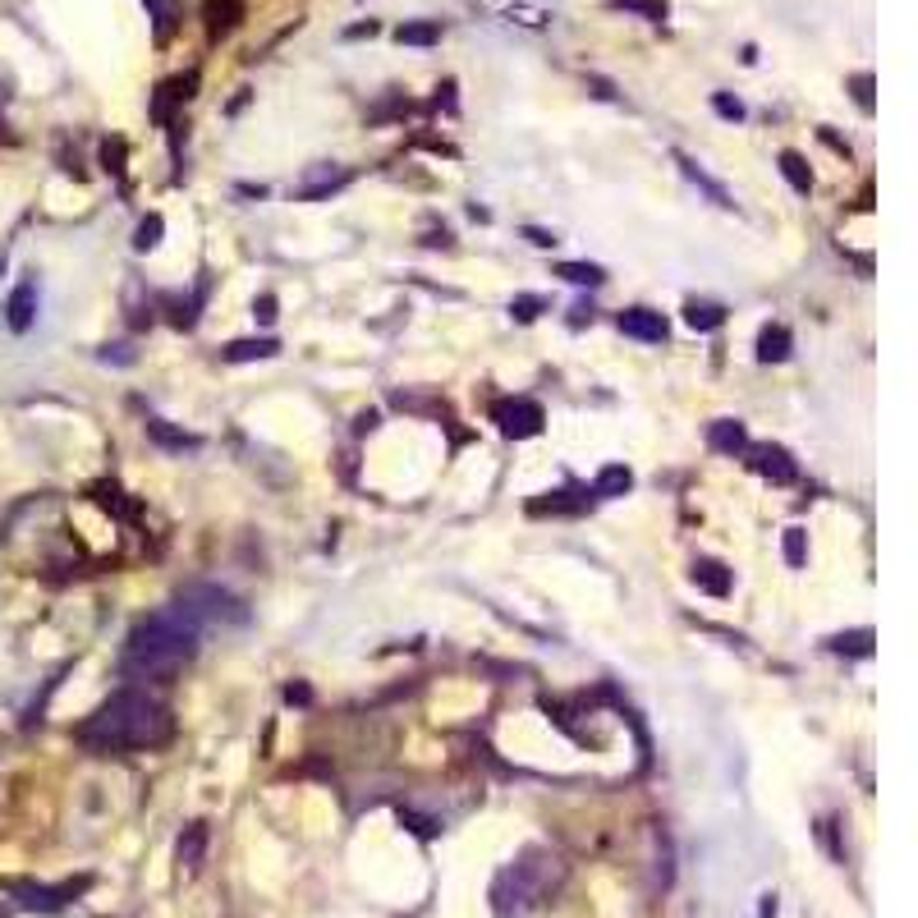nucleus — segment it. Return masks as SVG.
I'll return each mask as SVG.
<instances>
[{
	"label": "nucleus",
	"instance_id": "nucleus-3",
	"mask_svg": "<svg viewBox=\"0 0 918 918\" xmlns=\"http://www.w3.org/2000/svg\"><path fill=\"white\" fill-rule=\"evenodd\" d=\"M560 882H566V859L542 850V846H528L515 863H510V869L496 873V882H492V914L496 918H528Z\"/></svg>",
	"mask_w": 918,
	"mask_h": 918
},
{
	"label": "nucleus",
	"instance_id": "nucleus-38",
	"mask_svg": "<svg viewBox=\"0 0 918 918\" xmlns=\"http://www.w3.org/2000/svg\"><path fill=\"white\" fill-rule=\"evenodd\" d=\"M0 138H10V134H5V124H0Z\"/></svg>",
	"mask_w": 918,
	"mask_h": 918
},
{
	"label": "nucleus",
	"instance_id": "nucleus-7",
	"mask_svg": "<svg viewBox=\"0 0 918 918\" xmlns=\"http://www.w3.org/2000/svg\"><path fill=\"white\" fill-rule=\"evenodd\" d=\"M620 331L625 336H634V340H648V345H661L667 340V317L661 313H652V309H625L620 313Z\"/></svg>",
	"mask_w": 918,
	"mask_h": 918
},
{
	"label": "nucleus",
	"instance_id": "nucleus-31",
	"mask_svg": "<svg viewBox=\"0 0 918 918\" xmlns=\"http://www.w3.org/2000/svg\"><path fill=\"white\" fill-rule=\"evenodd\" d=\"M712 107H717L721 120H745V101L730 97V92H717V97H712Z\"/></svg>",
	"mask_w": 918,
	"mask_h": 918
},
{
	"label": "nucleus",
	"instance_id": "nucleus-17",
	"mask_svg": "<svg viewBox=\"0 0 918 918\" xmlns=\"http://www.w3.org/2000/svg\"><path fill=\"white\" fill-rule=\"evenodd\" d=\"M147 437L157 441V446H166V450H193V446H198V437H193V432H180V427H170L166 418H147Z\"/></svg>",
	"mask_w": 918,
	"mask_h": 918
},
{
	"label": "nucleus",
	"instance_id": "nucleus-24",
	"mask_svg": "<svg viewBox=\"0 0 918 918\" xmlns=\"http://www.w3.org/2000/svg\"><path fill=\"white\" fill-rule=\"evenodd\" d=\"M202 846H208V827L193 822V827L180 836V863H184V869H198V863H202Z\"/></svg>",
	"mask_w": 918,
	"mask_h": 918
},
{
	"label": "nucleus",
	"instance_id": "nucleus-28",
	"mask_svg": "<svg viewBox=\"0 0 918 918\" xmlns=\"http://www.w3.org/2000/svg\"><path fill=\"white\" fill-rule=\"evenodd\" d=\"M785 560H790L795 570L808 560V533H804V528H785Z\"/></svg>",
	"mask_w": 918,
	"mask_h": 918
},
{
	"label": "nucleus",
	"instance_id": "nucleus-23",
	"mask_svg": "<svg viewBox=\"0 0 918 918\" xmlns=\"http://www.w3.org/2000/svg\"><path fill=\"white\" fill-rule=\"evenodd\" d=\"M556 276H560V280H570V286H589V290L606 280V271H602V267H593V262H560V267H556Z\"/></svg>",
	"mask_w": 918,
	"mask_h": 918
},
{
	"label": "nucleus",
	"instance_id": "nucleus-6",
	"mask_svg": "<svg viewBox=\"0 0 918 918\" xmlns=\"http://www.w3.org/2000/svg\"><path fill=\"white\" fill-rule=\"evenodd\" d=\"M83 886H88V877H83V882H65V886H33V882H14V886H10V896H14V905H19V909H42V914H56V909H65V905H69V896H79Z\"/></svg>",
	"mask_w": 918,
	"mask_h": 918
},
{
	"label": "nucleus",
	"instance_id": "nucleus-26",
	"mask_svg": "<svg viewBox=\"0 0 918 918\" xmlns=\"http://www.w3.org/2000/svg\"><path fill=\"white\" fill-rule=\"evenodd\" d=\"M161 229H166V221H161L157 212H152V216H143V225L134 229V248H138V253L157 248V244H161Z\"/></svg>",
	"mask_w": 918,
	"mask_h": 918
},
{
	"label": "nucleus",
	"instance_id": "nucleus-9",
	"mask_svg": "<svg viewBox=\"0 0 918 918\" xmlns=\"http://www.w3.org/2000/svg\"><path fill=\"white\" fill-rule=\"evenodd\" d=\"M707 446L721 450V455H745V450H749V432H745V423L721 418V423L707 427Z\"/></svg>",
	"mask_w": 918,
	"mask_h": 918
},
{
	"label": "nucleus",
	"instance_id": "nucleus-39",
	"mask_svg": "<svg viewBox=\"0 0 918 918\" xmlns=\"http://www.w3.org/2000/svg\"><path fill=\"white\" fill-rule=\"evenodd\" d=\"M0 271H5V262H0Z\"/></svg>",
	"mask_w": 918,
	"mask_h": 918
},
{
	"label": "nucleus",
	"instance_id": "nucleus-19",
	"mask_svg": "<svg viewBox=\"0 0 918 918\" xmlns=\"http://www.w3.org/2000/svg\"><path fill=\"white\" fill-rule=\"evenodd\" d=\"M873 643H877L873 629H854V634H836V639H827L831 652H850V657H873Z\"/></svg>",
	"mask_w": 918,
	"mask_h": 918
},
{
	"label": "nucleus",
	"instance_id": "nucleus-22",
	"mask_svg": "<svg viewBox=\"0 0 918 918\" xmlns=\"http://www.w3.org/2000/svg\"><path fill=\"white\" fill-rule=\"evenodd\" d=\"M675 161L684 166V175H688V180H694L698 189H707V193H712V202H717V208H735V202H730V193H726V189H721L717 180H707V175L698 170V161H688V157H684V152H675Z\"/></svg>",
	"mask_w": 918,
	"mask_h": 918
},
{
	"label": "nucleus",
	"instance_id": "nucleus-5",
	"mask_svg": "<svg viewBox=\"0 0 918 918\" xmlns=\"http://www.w3.org/2000/svg\"><path fill=\"white\" fill-rule=\"evenodd\" d=\"M492 423L501 427V437H510V441H528V437H538L542 432V423H547V414H542V404L538 400H496L492 404Z\"/></svg>",
	"mask_w": 918,
	"mask_h": 918
},
{
	"label": "nucleus",
	"instance_id": "nucleus-12",
	"mask_svg": "<svg viewBox=\"0 0 918 918\" xmlns=\"http://www.w3.org/2000/svg\"><path fill=\"white\" fill-rule=\"evenodd\" d=\"M694 583L703 593H712V597H726L730 593V583H735V574L721 566V560H694Z\"/></svg>",
	"mask_w": 918,
	"mask_h": 918
},
{
	"label": "nucleus",
	"instance_id": "nucleus-13",
	"mask_svg": "<svg viewBox=\"0 0 918 918\" xmlns=\"http://www.w3.org/2000/svg\"><path fill=\"white\" fill-rule=\"evenodd\" d=\"M795 340H790L785 326H762L758 331V363H785Z\"/></svg>",
	"mask_w": 918,
	"mask_h": 918
},
{
	"label": "nucleus",
	"instance_id": "nucleus-27",
	"mask_svg": "<svg viewBox=\"0 0 918 918\" xmlns=\"http://www.w3.org/2000/svg\"><path fill=\"white\" fill-rule=\"evenodd\" d=\"M551 501H533V515H566V510H583L589 501H566V492H547Z\"/></svg>",
	"mask_w": 918,
	"mask_h": 918
},
{
	"label": "nucleus",
	"instance_id": "nucleus-30",
	"mask_svg": "<svg viewBox=\"0 0 918 918\" xmlns=\"http://www.w3.org/2000/svg\"><path fill=\"white\" fill-rule=\"evenodd\" d=\"M850 92H854L859 107L873 115V107H877V101H873V74H854V79H850Z\"/></svg>",
	"mask_w": 918,
	"mask_h": 918
},
{
	"label": "nucleus",
	"instance_id": "nucleus-15",
	"mask_svg": "<svg viewBox=\"0 0 918 918\" xmlns=\"http://www.w3.org/2000/svg\"><path fill=\"white\" fill-rule=\"evenodd\" d=\"M349 184V170H331V166H322V170H313L309 180L299 184V198H322V193H331V189H345Z\"/></svg>",
	"mask_w": 918,
	"mask_h": 918
},
{
	"label": "nucleus",
	"instance_id": "nucleus-37",
	"mask_svg": "<svg viewBox=\"0 0 918 918\" xmlns=\"http://www.w3.org/2000/svg\"><path fill=\"white\" fill-rule=\"evenodd\" d=\"M377 33V23L368 19V23H359V29H349V37H372Z\"/></svg>",
	"mask_w": 918,
	"mask_h": 918
},
{
	"label": "nucleus",
	"instance_id": "nucleus-35",
	"mask_svg": "<svg viewBox=\"0 0 918 918\" xmlns=\"http://www.w3.org/2000/svg\"><path fill=\"white\" fill-rule=\"evenodd\" d=\"M286 698H290V703H313V688H309V684H290Z\"/></svg>",
	"mask_w": 918,
	"mask_h": 918
},
{
	"label": "nucleus",
	"instance_id": "nucleus-4",
	"mask_svg": "<svg viewBox=\"0 0 918 918\" xmlns=\"http://www.w3.org/2000/svg\"><path fill=\"white\" fill-rule=\"evenodd\" d=\"M175 606L184 611V616H193L198 625H244L248 620V611H244V602L239 597H229L225 589H212V583H189V589L175 597Z\"/></svg>",
	"mask_w": 918,
	"mask_h": 918
},
{
	"label": "nucleus",
	"instance_id": "nucleus-8",
	"mask_svg": "<svg viewBox=\"0 0 918 918\" xmlns=\"http://www.w3.org/2000/svg\"><path fill=\"white\" fill-rule=\"evenodd\" d=\"M753 469L768 478V482H776V488H785V482H795V459H790V450H781V446H758L753 450Z\"/></svg>",
	"mask_w": 918,
	"mask_h": 918
},
{
	"label": "nucleus",
	"instance_id": "nucleus-20",
	"mask_svg": "<svg viewBox=\"0 0 918 918\" xmlns=\"http://www.w3.org/2000/svg\"><path fill=\"white\" fill-rule=\"evenodd\" d=\"M395 42L400 46H437L441 42V23H400Z\"/></svg>",
	"mask_w": 918,
	"mask_h": 918
},
{
	"label": "nucleus",
	"instance_id": "nucleus-32",
	"mask_svg": "<svg viewBox=\"0 0 918 918\" xmlns=\"http://www.w3.org/2000/svg\"><path fill=\"white\" fill-rule=\"evenodd\" d=\"M101 161H107V170H115V175H120V170H124V166H120V161H124V143H120V138H111L107 147H101Z\"/></svg>",
	"mask_w": 918,
	"mask_h": 918
},
{
	"label": "nucleus",
	"instance_id": "nucleus-14",
	"mask_svg": "<svg viewBox=\"0 0 918 918\" xmlns=\"http://www.w3.org/2000/svg\"><path fill=\"white\" fill-rule=\"evenodd\" d=\"M280 345L271 336L262 340H235V345H225V363H253V359H276Z\"/></svg>",
	"mask_w": 918,
	"mask_h": 918
},
{
	"label": "nucleus",
	"instance_id": "nucleus-11",
	"mask_svg": "<svg viewBox=\"0 0 918 918\" xmlns=\"http://www.w3.org/2000/svg\"><path fill=\"white\" fill-rule=\"evenodd\" d=\"M202 19H208L212 37H225L244 19V5H239V0H202Z\"/></svg>",
	"mask_w": 918,
	"mask_h": 918
},
{
	"label": "nucleus",
	"instance_id": "nucleus-36",
	"mask_svg": "<svg viewBox=\"0 0 918 918\" xmlns=\"http://www.w3.org/2000/svg\"><path fill=\"white\" fill-rule=\"evenodd\" d=\"M101 359H107V363H111V359H115V363H130V359H134V354H130V349H124V345H111V349H101Z\"/></svg>",
	"mask_w": 918,
	"mask_h": 918
},
{
	"label": "nucleus",
	"instance_id": "nucleus-16",
	"mask_svg": "<svg viewBox=\"0 0 918 918\" xmlns=\"http://www.w3.org/2000/svg\"><path fill=\"white\" fill-rule=\"evenodd\" d=\"M684 322L694 331H717L726 322V309H721V303H707V299H688L684 303Z\"/></svg>",
	"mask_w": 918,
	"mask_h": 918
},
{
	"label": "nucleus",
	"instance_id": "nucleus-29",
	"mask_svg": "<svg viewBox=\"0 0 918 918\" xmlns=\"http://www.w3.org/2000/svg\"><path fill=\"white\" fill-rule=\"evenodd\" d=\"M547 309V299H538V294H519L515 303H510V313H515V322H533Z\"/></svg>",
	"mask_w": 918,
	"mask_h": 918
},
{
	"label": "nucleus",
	"instance_id": "nucleus-34",
	"mask_svg": "<svg viewBox=\"0 0 918 918\" xmlns=\"http://www.w3.org/2000/svg\"><path fill=\"white\" fill-rule=\"evenodd\" d=\"M524 239H528V244H538V248H551V244H556L551 229H538V225H528V229H524Z\"/></svg>",
	"mask_w": 918,
	"mask_h": 918
},
{
	"label": "nucleus",
	"instance_id": "nucleus-21",
	"mask_svg": "<svg viewBox=\"0 0 918 918\" xmlns=\"http://www.w3.org/2000/svg\"><path fill=\"white\" fill-rule=\"evenodd\" d=\"M781 175L790 180V189H795V193L813 189V170H808V161L799 157V152H781Z\"/></svg>",
	"mask_w": 918,
	"mask_h": 918
},
{
	"label": "nucleus",
	"instance_id": "nucleus-25",
	"mask_svg": "<svg viewBox=\"0 0 918 918\" xmlns=\"http://www.w3.org/2000/svg\"><path fill=\"white\" fill-rule=\"evenodd\" d=\"M611 5L616 10H629V14H643L648 23H667V5H661V0H611Z\"/></svg>",
	"mask_w": 918,
	"mask_h": 918
},
{
	"label": "nucleus",
	"instance_id": "nucleus-1",
	"mask_svg": "<svg viewBox=\"0 0 918 918\" xmlns=\"http://www.w3.org/2000/svg\"><path fill=\"white\" fill-rule=\"evenodd\" d=\"M175 735L170 707L147 694H111L92 717L79 726V745L92 753H130V749H161Z\"/></svg>",
	"mask_w": 918,
	"mask_h": 918
},
{
	"label": "nucleus",
	"instance_id": "nucleus-33",
	"mask_svg": "<svg viewBox=\"0 0 918 918\" xmlns=\"http://www.w3.org/2000/svg\"><path fill=\"white\" fill-rule=\"evenodd\" d=\"M253 317H258L262 326H271V322H276V299H271V294H262V299H253Z\"/></svg>",
	"mask_w": 918,
	"mask_h": 918
},
{
	"label": "nucleus",
	"instance_id": "nucleus-2",
	"mask_svg": "<svg viewBox=\"0 0 918 918\" xmlns=\"http://www.w3.org/2000/svg\"><path fill=\"white\" fill-rule=\"evenodd\" d=\"M198 620L184 616L180 606H166V611H152L143 616L134 629H130V643H124V657H120V671L130 680H170L175 671L193 661L198 652Z\"/></svg>",
	"mask_w": 918,
	"mask_h": 918
},
{
	"label": "nucleus",
	"instance_id": "nucleus-10",
	"mask_svg": "<svg viewBox=\"0 0 918 918\" xmlns=\"http://www.w3.org/2000/svg\"><path fill=\"white\" fill-rule=\"evenodd\" d=\"M5 313H10V331H29L37 322V286L33 280H23V286L10 294Z\"/></svg>",
	"mask_w": 918,
	"mask_h": 918
},
{
	"label": "nucleus",
	"instance_id": "nucleus-18",
	"mask_svg": "<svg viewBox=\"0 0 918 918\" xmlns=\"http://www.w3.org/2000/svg\"><path fill=\"white\" fill-rule=\"evenodd\" d=\"M629 488H634V473L625 464H606L593 482V496H625Z\"/></svg>",
	"mask_w": 918,
	"mask_h": 918
}]
</instances>
